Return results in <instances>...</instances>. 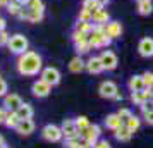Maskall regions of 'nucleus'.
<instances>
[{
	"instance_id": "obj_29",
	"label": "nucleus",
	"mask_w": 153,
	"mask_h": 148,
	"mask_svg": "<svg viewBox=\"0 0 153 148\" xmlns=\"http://www.w3.org/2000/svg\"><path fill=\"white\" fill-rule=\"evenodd\" d=\"M74 29H76V31H83V33H91V29H93V22L77 21L76 24H74Z\"/></svg>"
},
{
	"instance_id": "obj_15",
	"label": "nucleus",
	"mask_w": 153,
	"mask_h": 148,
	"mask_svg": "<svg viewBox=\"0 0 153 148\" xmlns=\"http://www.w3.org/2000/svg\"><path fill=\"white\" fill-rule=\"evenodd\" d=\"M105 31H107V35L110 36L112 40L120 38L122 36V24L119 21H108L105 24Z\"/></svg>"
},
{
	"instance_id": "obj_32",
	"label": "nucleus",
	"mask_w": 153,
	"mask_h": 148,
	"mask_svg": "<svg viewBox=\"0 0 153 148\" xmlns=\"http://www.w3.org/2000/svg\"><path fill=\"white\" fill-rule=\"evenodd\" d=\"M77 21H86V22H93V12L88 10V9H81L79 10V16H77Z\"/></svg>"
},
{
	"instance_id": "obj_37",
	"label": "nucleus",
	"mask_w": 153,
	"mask_h": 148,
	"mask_svg": "<svg viewBox=\"0 0 153 148\" xmlns=\"http://www.w3.org/2000/svg\"><path fill=\"white\" fill-rule=\"evenodd\" d=\"M9 40H10V35H9L5 29H2V31H0V47H4V45L7 47Z\"/></svg>"
},
{
	"instance_id": "obj_28",
	"label": "nucleus",
	"mask_w": 153,
	"mask_h": 148,
	"mask_svg": "<svg viewBox=\"0 0 153 148\" xmlns=\"http://www.w3.org/2000/svg\"><path fill=\"white\" fill-rule=\"evenodd\" d=\"M88 38H90V33H83V31H76V29L72 31V42H74V45L88 42Z\"/></svg>"
},
{
	"instance_id": "obj_3",
	"label": "nucleus",
	"mask_w": 153,
	"mask_h": 148,
	"mask_svg": "<svg viewBox=\"0 0 153 148\" xmlns=\"http://www.w3.org/2000/svg\"><path fill=\"white\" fill-rule=\"evenodd\" d=\"M7 48L10 50V54L21 55V54H24V52L29 50V40L24 35H21V33L12 35L10 40H9V43H7Z\"/></svg>"
},
{
	"instance_id": "obj_13",
	"label": "nucleus",
	"mask_w": 153,
	"mask_h": 148,
	"mask_svg": "<svg viewBox=\"0 0 153 148\" xmlns=\"http://www.w3.org/2000/svg\"><path fill=\"white\" fill-rule=\"evenodd\" d=\"M86 71H88L90 74H93V76L102 74L105 69H103V64H102V60H100V57H97V55L90 57V59L86 60Z\"/></svg>"
},
{
	"instance_id": "obj_11",
	"label": "nucleus",
	"mask_w": 153,
	"mask_h": 148,
	"mask_svg": "<svg viewBox=\"0 0 153 148\" xmlns=\"http://www.w3.org/2000/svg\"><path fill=\"white\" fill-rule=\"evenodd\" d=\"M35 120L33 119H21V122L17 124V127H16L14 131L17 134H21V136H31V134L35 133Z\"/></svg>"
},
{
	"instance_id": "obj_43",
	"label": "nucleus",
	"mask_w": 153,
	"mask_h": 148,
	"mask_svg": "<svg viewBox=\"0 0 153 148\" xmlns=\"http://www.w3.org/2000/svg\"><path fill=\"white\" fill-rule=\"evenodd\" d=\"M112 100H115V102H120V100H122V93L117 91V93H115V97H114Z\"/></svg>"
},
{
	"instance_id": "obj_49",
	"label": "nucleus",
	"mask_w": 153,
	"mask_h": 148,
	"mask_svg": "<svg viewBox=\"0 0 153 148\" xmlns=\"http://www.w3.org/2000/svg\"><path fill=\"white\" fill-rule=\"evenodd\" d=\"M0 148H9V147H7V145H4V147H0Z\"/></svg>"
},
{
	"instance_id": "obj_24",
	"label": "nucleus",
	"mask_w": 153,
	"mask_h": 148,
	"mask_svg": "<svg viewBox=\"0 0 153 148\" xmlns=\"http://www.w3.org/2000/svg\"><path fill=\"white\" fill-rule=\"evenodd\" d=\"M74 120H76V126H77V131H79V136H81V134H83L84 131L90 127V124H91L90 119H88L86 115H77Z\"/></svg>"
},
{
	"instance_id": "obj_21",
	"label": "nucleus",
	"mask_w": 153,
	"mask_h": 148,
	"mask_svg": "<svg viewBox=\"0 0 153 148\" xmlns=\"http://www.w3.org/2000/svg\"><path fill=\"white\" fill-rule=\"evenodd\" d=\"M16 112H17V115H19L21 119H33V115H35V109H33L31 103H22Z\"/></svg>"
},
{
	"instance_id": "obj_34",
	"label": "nucleus",
	"mask_w": 153,
	"mask_h": 148,
	"mask_svg": "<svg viewBox=\"0 0 153 148\" xmlns=\"http://www.w3.org/2000/svg\"><path fill=\"white\" fill-rule=\"evenodd\" d=\"M143 79H145V86L146 88H153V72L152 71L143 72Z\"/></svg>"
},
{
	"instance_id": "obj_12",
	"label": "nucleus",
	"mask_w": 153,
	"mask_h": 148,
	"mask_svg": "<svg viewBox=\"0 0 153 148\" xmlns=\"http://www.w3.org/2000/svg\"><path fill=\"white\" fill-rule=\"evenodd\" d=\"M60 129H62V134H64L65 140H67V138L79 136V131H77V126H76V120L74 119H64Z\"/></svg>"
},
{
	"instance_id": "obj_40",
	"label": "nucleus",
	"mask_w": 153,
	"mask_h": 148,
	"mask_svg": "<svg viewBox=\"0 0 153 148\" xmlns=\"http://www.w3.org/2000/svg\"><path fill=\"white\" fill-rule=\"evenodd\" d=\"M93 148H112V145H110V141L102 140V138H100V140H98L97 143L93 145Z\"/></svg>"
},
{
	"instance_id": "obj_47",
	"label": "nucleus",
	"mask_w": 153,
	"mask_h": 148,
	"mask_svg": "<svg viewBox=\"0 0 153 148\" xmlns=\"http://www.w3.org/2000/svg\"><path fill=\"white\" fill-rule=\"evenodd\" d=\"M16 2H19V4H21V5H26V4H28L29 0H16Z\"/></svg>"
},
{
	"instance_id": "obj_2",
	"label": "nucleus",
	"mask_w": 153,
	"mask_h": 148,
	"mask_svg": "<svg viewBox=\"0 0 153 148\" xmlns=\"http://www.w3.org/2000/svg\"><path fill=\"white\" fill-rule=\"evenodd\" d=\"M90 42L91 48H103V47H108L112 43V38L107 35L105 31V24H93V29L90 33Z\"/></svg>"
},
{
	"instance_id": "obj_35",
	"label": "nucleus",
	"mask_w": 153,
	"mask_h": 148,
	"mask_svg": "<svg viewBox=\"0 0 153 148\" xmlns=\"http://www.w3.org/2000/svg\"><path fill=\"white\" fill-rule=\"evenodd\" d=\"M117 114H119V117H120V119H122V120L129 119V117H131V115H132L131 109H127V107H120V109H119V110H117Z\"/></svg>"
},
{
	"instance_id": "obj_23",
	"label": "nucleus",
	"mask_w": 153,
	"mask_h": 148,
	"mask_svg": "<svg viewBox=\"0 0 153 148\" xmlns=\"http://www.w3.org/2000/svg\"><path fill=\"white\" fill-rule=\"evenodd\" d=\"M19 122H21V117L17 115V112H16V110H10V112H9V115H7V120H5V124H4V126L9 127V129H16Z\"/></svg>"
},
{
	"instance_id": "obj_9",
	"label": "nucleus",
	"mask_w": 153,
	"mask_h": 148,
	"mask_svg": "<svg viewBox=\"0 0 153 148\" xmlns=\"http://www.w3.org/2000/svg\"><path fill=\"white\" fill-rule=\"evenodd\" d=\"M100 136H102V127L98 126V124H90V127L81 134V138H83L84 141H88L91 148H93V145L100 140Z\"/></svg>"
},
{
	"instance_id": "obj_42",
	"label": "nucleus",
	"mask_w": 153,
	"mask_h": 148,
	"mask_svg": "<svg viewBox=\"0 0 153 148\" xmlns=\"http://www.w3.org/2000/svg\"><path fill=\"white\" fill-rule=\"evenodd\" d=\"M5 26H7V22H5V19H4V16L0 14V31L5 29Z\"/></svg>"
},
{
	"instance_id": "obj_50",
	"label": "nucleus",
	"mask_w": 153,
	"mask_h": 148,
	"mask_svg": "<svg viewBox=\"0 0 153 148\" xmlns=\"http://www.w3.org/2000/svg\"><path fill=\"white\" fill-rule=\"evenodd\" d=\"M0 78H2V76H0Z\"/></svg>"
},
{
	"instance_id": "obj_31",
	"label": "nucleus",
	"mask_w": 153,
	"mask_h": 148,
	"mask_svg": "<svg viewBox=\"0 0 153 148\" xmlns=\"http://www.w3.org/2000/svg\"><path fill=\"white\" fill-rule=\"evenodd\" d=\"M26 7L31 9V10H40V12H45V4L43 0H29L26 4Z\"/></svg>"
},
{
	"instance_id": "obj_17",
	"label": "nucleus",
	"mask_w": 153,
	"mask_h": 148,
	"mask_svg": "<svg viewBox=\"0 0 153 148\" xmlns=\"http://www.w3.org/2000/svg\"><path fill=\"white\" fill-rule=\"evenodd\" d=\"M132 134H134V133H132L131 129L122 124L119 129H115V131H114V138H115L117 141H120V143H127V141H131Z\"/></svg>"
},
{
	"instance_id": "obj_8",
	"label": "nucleus",
	"mask_w": 153,
	"mask_h": 148,
	"mask_svg": "<svg viewBox=\"0 0 153 148\" xmlns=\"http://www.w3.org/2000/svg\"><path fill=\"white\" fill-rule=\"evenodd\" d=\"M52 88H53V86L48 85L47 81H43V79L40 78V79H36L35 83L31 85V91H33V95H35L36 98H45V97H48L50 95Z\"/></svg>"
},
{
	"instance_id": "obj_38",
	"label": "nucleus",
	"mask_w": 153,
	"mask_h": 148,
	"mask_svg": "<svg viewBox=\"0 0 153 148\" xmlns=\"http://www.w3.org/2000/svg\"><path fill=\"white\" fill-rule=\"evenodd\" d=\"M7 91H9L7 81H5V79H2V78H0V98H4V97L7 95Z\"/></svg>"
},
{
	"instance_id": "obj_14",
	"label": "nucleus",
	"mask_w": 153,
	"mask_h": 148,
	"mask_svg": "<svg viewBox=\"0 0 153 148\" xmlns=\"http://www.w3.org/2000/svg\"><path fill=\"white\" fill-rule=\"evenodd\" d=\"M22 103H24V102H22V98L17 93H7V95L4 97V107L9 109V110H17Z\"/></svg>"
},
{
	"instance_id": "obj_20",
	"label": "nucleus",
	"mask_w": 153,
	"mask_h": 148,
	"mask_svg": "<svg viewBox=\"0 0 153 148\" xmlns=\"http://www.w3.org/2000/svg\"><path fill=\"white\" fill-rule=\"evenodd\" d=\"M110 21V14L107 9H98L97 12H93V24H107Z\"/></svg>"
},
{
	"instance_id": "obj_44",
	"label": "nucleus",
	"mask_w": 153,
	"mask_h": 148,
	"mask_svg": "<svg viewBox=\"0 0 153 148\" xmlns=\"http://www.w3.org/2000/svg\"><path fill=\"white\" fill-rule=\"evenodd\" d=\"M10 4V0H0V7H7Z\"/></svg>"
},
{
	"instance_id": "obj_1",
	"label": "nucleus",
	"mask_w": 153,
	"mask_h": 148,
	"mask_svg": "<svg viewBox=\"0 0 153 148\" xmlns=\"http://www.w3.org/2000/svg\"><path fill=\"white\" fill-rule=\"evenodd\" d=\"M16 69L21 76H38L43 69V59L38 52L28 50L21 55H17Z\"/></svg>"
},
{
	"instance_id": "obj_22",
	"label": "nucleus",
	"mask_w": 153,
	"mask_h": 148,
	"mask_svg": "<svg viewBox=\"0 0 153 148\" xmlns=\"http://www.w3.org/2000/svg\"><path fill=\"white\" fill-rule=\"evenodd\" d=\"M124 126H127V127H129V129L132 131V133H136L139 127H141V117L132 114L129 119H126V120H124Z\"/></svg>"
},
{
	"instance_id": "obj_46",
	"label": "nucleus",
	"mask_w": 153,
	"mask_h": 148,
	"mask_svg": "<svg viewBox=\"0 0 153 148\" xmlns=\"http://www.w3.org/2000/svg\"><path fill=\"white\" fill-rule=\"evenodd\" d=\"M4 145H7V143H5V138L0 134V147H4Z\"/></svg>"
},
{
	"instance_id": "obj_19",
	"label": "nucleus",
	"mask_w": 153,
	"mask_h": 148,
	"mask_svg": "<svg viewBox=\"0 0 153 148\" xmlns=\"http://www.w3.org/2000/svg\"><path fill=\"white\" fill-rule=\"evenodd\" d=\"M86 69V62H84L83 59H81V55H76L71 59L69 62V71L71 72H74V74H79L81 71Z\"/></svg>"
},
{
	"instance_id": "obj_6",
	"label": "nucleus",
	"mask_w": 153,
	"mask_h": 148,
	"mask_svg": "<svg viewBox=\"0 0 153 148\" xmlns=\"http://www.w3.org/2000/svg\"><path fill=\"white\" fill-rule=\"evenodd\" d=\"M98 57H100V60H102V64H103V69L105 71H114L119 65L117 54H115V52H112V50H103Z\"/></svg>"
},
{
	"instance_id": "obj_27",
	"label": "nucleus",
	"mask_w": 153,
	"mask_h": 148,
	"mask_svg": "<svg viewBox=\"0 0 153 148\" xmlns=\"http://www.w3.org/2000/svg\"><path fill=\"white\" fill-rule=\"evenodd\" d=\"M76 47V54L77 55H84V54H90L91 50V45H90V42H83V43H76L74 45Z\"/></svg>"
},
{
	"instance_id": "obj_41",
	"label": "nucleus",
	"mask_w": 153,
	"mask_h": 148,
	"mask_svg": "<svg viewBox=\"0 0 153 148\" xmlns=\"http://www.w3.org/2000/svg\"><path fill=\"white\" fill-rule=\"evenodd\" d=\"M28 16H29V9L26 7V5H24V7L21 9V12H19L17 16H16V17H19L21 21H28Z\"/></svg>"
},
{
	"instance_id": "obj_30",
	"label": "nucleus",
	"mask_w": 153,
	"mask_h": 148,
	"mask_svg": "<svg viewBox=\"0 0 153 148\" xmlns=\"http://www.w3.org/2000/svg\"><path fill=\"white\" fill-rule=\"evenodd\" d=\"M24 7V5H21V4H19V2H16V0H10V4H9L7 7V12L10 16H17L19 14V12H21V9Z\"/></svg>"
},
{
	"instance_id": "obj_10",
	"label": "nucleus",
	"mask_w": 153,
	"mask_h": 148,
	"mask_svg": "<svg viewBox=\"0 0 153 148\" xmlns=\"http://www.w3.org/2000/svg\"><path fill=\"white\" fill-rule=\"evenodd\" d=\"M138 52H139V55L145 57V59L153 57V38H150V36L141 38L138 43Z\"/></svg>"
},
{
	"instance_id": "obj_48",
	"label": "nucleus",
	"mask_w": 153,
	"mask_h": 148,
	"mask_svg": "<svg viewBox=\"0 0 153 148\" xmlns=\"http://www.w3.org/2000/svg\"><path fill=\"white\" fill-rule=\"evenodd\" d=\"M136 2H152V0H136Z\"/></svg>"
},
{
	"instance_id": "obj_7",
	"label": "nucleus",
	"mask_w": 153,
	"mask_h": 148,
	"mask_svg": "<svg viewBox=\"0 0 153 148\" xmlns=\"http://www.w3.org/2000/svg\"><path fill=\"white\" fill-rule=\"evenodd\" d=\"M119 91L117 85L110 81V79H107V81H102L100 86H98V95L102 97V98H107V100H112L115 97V93Z\"/></svg>"
},
{
	"instance_id": "obj_26",
	"label": "nucleus",
	"mask_w": 153,
	"mask_h": 148,
	"mask_svg": "<svg viewBox=\"0 0 153 148\" xmlns=\"http://www.w3.org/2000/svg\"><path fill=\"white\" fill-rule=\"evenodd\" d=\"M43 17H45V12H40V10H31V9H29L28 22H33V24H36V22H42Z\"/></svg>"
},
{
	"instance_id": "obj_45",
	"label": "nucleus",
	"mask_w": 153,
	"mask_h": 148,
	"mask_svg": "<svg viewBox=\"0 0 153 148\" xmlns=\"http://www.w3.org/2000/svg\"><path fill=\"white\" fill-rule=\"evenodd\" d=\"M97 2L100 4V5H102V7H105V5H107V4H108L110 0H97Z\"/></svg>"
},
{
	"instance_id": "obj_39",
	"label": "nucleus",
	"mask_w": 153,
	"mask_h": 148,
	"mask_svg": "<svg viewBox=\"0 0 153 148\" xmlns=\"http://www.w3.org/2000/svg\"><path fill=\"white\" fill-rule=\"evenodd\" d=\"M9 109H5V107L2 105L0 107V124H5V120H7V115H9Z\"/></svg>"
},
{
	"instance_id": "obj_5",
	"label": "nucleus",
	"mask_w": 153,
	"mask_h": 148,
	"mask_svg": "<svg viewBox=\"0 0 153 148\" xmlns=\"http://www.w3.org/2000/svg\"><path fill=\"white\" fill-rule=\"evenodd\" d=\"M40 78L43 79V81H47L48 85H52V86H57L59 83H60V71L57 69V67H43L42 69V72H40Z\"/></svg>"
},
{
	"instance_id": "obj_18",
	"label": "nucleus",
	"mask_w": 153,
	"mask_h": 148,
	"mask_svg": "<svg viewBox=\"0 0 153 148\" xmlns=\"http://www.w3.org/2000/svg\"><path fill=\"white\" fill-rule=\"evenodd\" d=\"M127 88H129V91H141V90H145V79H143V74H136V76H132L129 78L127 81Z\"/></svg>"
},
{
	"instance_id": "obj_33",
	"label": "nucleus",
	"mask_w": 153,
	"mask_h": 148,
	"mask_svg": "<svg viewBox=\"0 0 153 148\" xmlns=\"http://www.w3.org/2000/svg\"><path fill=\"white\" fill-rule=\"evenodd\" d=\"M83 7L91 10V12H97L98 9H102V5L98 4L97 0H83Z\"/></svg>"
},
{
	"instance_id": "obj_4",
	"label": "nucleus",
	"mask_w": 153,
	"mask_h": 148,
	"mask_svg": "<svg viewBox=\"0 0 153 148\" xmlns=\"http://www.w3.org/2000/svg\"><path fill=\"white\" fill-rule=\"evenodd\" d=\"M42 138L45 141H48V143H59V141L64 138V134H62L60 126L47 124V126H43V129H42Z\"/></svg>"
},
{
	"instance_id": "obj_36",
	"label": "nucleus",
	"mask_w": 153,
	"mask_h": 148,
	"mask_svg": "<svg viewBox=\"0 0 153 148\" xmlns=\"http://www.w3.org/2000/svg\"><path fill=\"white\" fill-rule=\"evenodd\" d=\"M141 117L145 119V122H146V124H150V126H153V107H152V109H148L146 112H143V114H141Z\"/></svg>"
},
{
	"instance_id": "obj_16",
	"label": "nucleus",
	"mask_w": 153,
	"mask_h": 148,
	"mask_svg": "<svg viewBox=\"0 0 153 148\" xmlns=\"http://www.w3.org/2000/svg\"><path fill=\"white\" fill-rule=\"evenodd\" d=\"M103 124H105V127H107V129H110V131H115V129H119V127L124 124V120L119 117V114H117V112H114V114H108V115L105 117Z\"/></svg>"
},
{
	"instance_id": "obj_25",
	"label": "nucleus",
	"mask_w": 153,
	"mask_h": 148,
	"mask_svg": "<svg viewBox=\"0 0 153 148\" xmlns=\"http://www.w3.org/2000/svg\"><path fill=\"white\" fill-rule=\"evenodd\" d=\"M138 12L141 16H150L153 12V2H138Z\"/></svg>"
}]
</instances>
